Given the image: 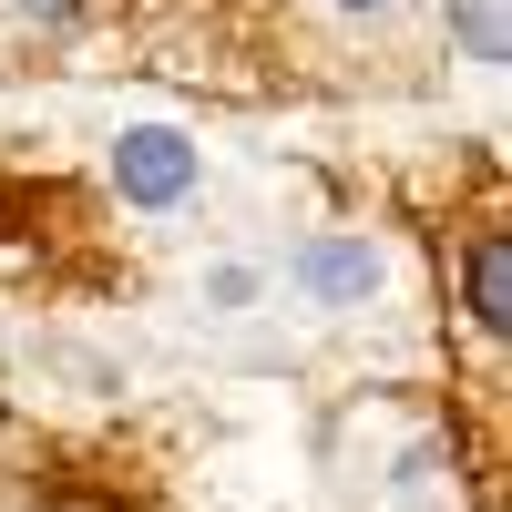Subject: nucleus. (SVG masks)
Listing matches in <instances>:
<instances>
[{
	"label": "nucleus",
	"mask_w": 512,
	"mask_h": 512,
	"mask_svg": "<svg viewBox=\"0 0 512 512\" xmlns=\"http://www.w3.org/2000/svg\"><path fill=\"white\" fill-rule=\"evenodd\" d=\"M113 185H123V205H185L195 195V144L175 123H134L113 144Z\"/></svg>",
	"instance_id": "f257e3e1"
},
{
	"label": "nucleus",
	"mask_w": 512,
	"mask_h": 512,
	"mask_svg": "<svg viewBox=\"0 0 512 512\" xmlns=\"http://www.w3.org/2000/svg\"><path fill=\"white\" fill-rule=\"evenodd\" d=\"M338 11H390V0H338Z\"/></svg>",
	"instance_id": "39448f33"
},
{
	"label": "nucleus",
	"mask_w": 512,
	"mask_h": 512,
	"mask_svg": "<svg viewBox=\"0 0 512 512\" xmlns=\"http://www.w3.org/2000/svg\"><path fill=\"white\" fill-rule=\"evenodd\" d=\"M461 287H472V328L502 338V328H512V236H502V226L472 236V256H461Z\"/></svg>",
	"instance_id": "7ed1b4c3"
},
{
	"label": "nucleus",
	"mask_w": 512,
	"mask_h": 512,
	"mask_svg": "<svg viewBox=\"0 0 512 512\" xmlns=\"http://www.w3.org/2000/svg\"><path fill=\"white\" fill-rule=\"evenodd\" d=\"M451 31H461V52H472L482 72L512 62V0H451Z\"/></svg>",
	"instance_id": "20e7f679"
},
{
	"label": "nucleus",
	"mask_w": 512,
	"mask_h": 512,
	"mask_svg": "<svg viewBox=\"0 0 512 512\" xmlns=\"http://www.w3.org/2000/svg\"><path fill=\"white\" fill-rule=\"evenodd\" d=\"M297 287H308L318 308H359V297L379 287V256L359 236H318V246H297Z\"/></svg>",
	"instance_id": "f03ea898"
}]
</instances>
